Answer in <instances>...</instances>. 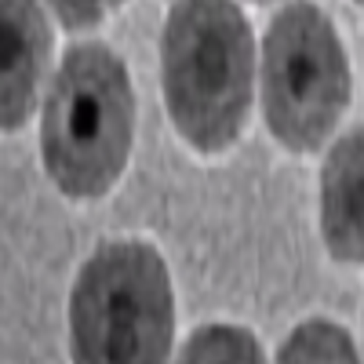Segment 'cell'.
<instances>
[{
	"label": "cell",
	"instance_id": "6da1fadb",
	"mask_svg": "<svg viewBox=\"0 0 364 364\" xmlns=\"http://www.w3.org/2000/svg\"><path fill=\"white\" fill-rule=\"evenodd\" d=\"M255 48L233 0H175L161 33V87L178 135L200 154L233 146L252 109Z\"/></svg>",
	"mask_w": 364,
	"mask_h": 364
},
{
	"label": "cell",
	"instance_id": "7a4b0ae2",
	"mask_svg": "<svg viewBox=\"0 0 364 364\" xmlns=\"http://www.w3.org/2000/svg\"><path fill=\"white\" fill-rule=\"evenodd\" d=\"M135 139V95L120 55L73 44L58 66L41 124V154L66 197H102L120 178Z\"/></svg>",
	"mask_w": 364,
	"mask_h": 364
},
{
	"label": "cell",
	"instance_id": "3957f363",
	"mask_svg": "<svg viewBox=\"0 0 364 364\" xmlns=\"http://www.w3.org/2000/svg\"><path fill=\"white\" fill-rule=\"evenodd\" d=\"M175 302L168 266L146 240H106L70 295L73 364H168Z\"/></svg>",
	"mask_w": 364,
	"mask_h": 364
},
{
	"label": "cell",
	"instance_id": "277c9868",
	"mask_svg": "<svg viewBox=\"0 0 364 364\" xmlns=\"http://www.w3.org/2000/svg\"><path fill=\"white\" fill-rule=\"evenodd\" d=\"M350 106L346 51L328 15L291 0L273 15L262 44V113L291 154L317 149Z\"/></svg>",
	"mask_w": 364,
	"mask_h": 364
},
{
	"label": "cell",
	"instance_id": "5b68a950",
	"mask_svg": "<svg viewBox=\"0 0 364 364\" xmlns=\"http://www.w3.org/2000/svg\"><path fill=\"white\" fill-rule=\"evenodd\" d=\"M0 26H4L0 117H4V128L15 132L37 106V91L48 63V22L41 0H0Z\"/></svg>",
	"mask_w": 364,
	"mask_h": 364
},
{
	"label": "cell",
	"instance_id": "8992f818",
	"mask_svg": "<svg viewBox=\"0 0 364 364\" xmlns=\"http://www.w3.org/2000/svg\"><path fill=\"white\" fill-rule=\"evenodd\" d=\"M321 233L331 259L364 262V128L346 132L324 161Z\"/></svg>",
	"mask_w": 364,
	"mask_h": 364
},
{
	"label": "cell",
	"instance_id": "52a82bcc",
	"mask_svg": "<svg viewBox=\"0 0 364 364\" xmlns=\"http://www.w3.org/2000/svg\"><path fill=\"white\" fill-rule=\"evenodd\" d=\"M175 364H266V357L248 328L204 324L186 339Z\"/></svg>",
	"mask_w": 364,
	"mask_h": 364
},
{
	"label": "cell",
	"instance_id": "ba28073f",
	"mask_svg": "<svg viewBox=\"0 0 364 364\" xmlns=\"http://www.w3.org/2000/svg\"><path fill=\"white\" fill-rule=\"evenodd\" d=\"M277 364H360L353 339L331 321H302L277 353Z\"/></svg>",
	"mask_w": 364,
	"mask_h": 364
},
{
	"label": "cell",
	"instance_id": "9c48e42d",
	"mask_svg": "<svg viewBox=\"0 0 364 364\" xmlns=\"http://www.w3.org/2000/svg\"><path fill=\"white\" fill-rule=\"evenodd\" d=\"M124 0H51V8L66 29H91L99 26L113 8H120Z\"/></svg>",
	"mask_w": 364,
	"mask_h": 364
},
{
	"label": "cell",
	"instance_id": "30bf717a",
	"mask_svg": "<svg viewBox=\"0 0 364 364\" xmlns=\"http://www.w3.org/2000/svg\"><path fill=\"white\" fill-rule=\"evenodd\" d=\"M259 4H269V0H259Z\"/></svg>",
	"mask_w": 364,
	"mask_h": 364
},
{
	"label": "cell",
	"instance_id": "8fae6325",
	"mask_svg": "<svg viewBox=\"0 0 364 364\" xmlns=\"http://www.w3.org/2000/svg\"><path fill=\"white\" fill-rule=\"evenodd\" d=\"M360 4H364V0H360Z\"/></svg>",
	"mask_w": 364,
	"mask_h": 364
}]
</instances>
